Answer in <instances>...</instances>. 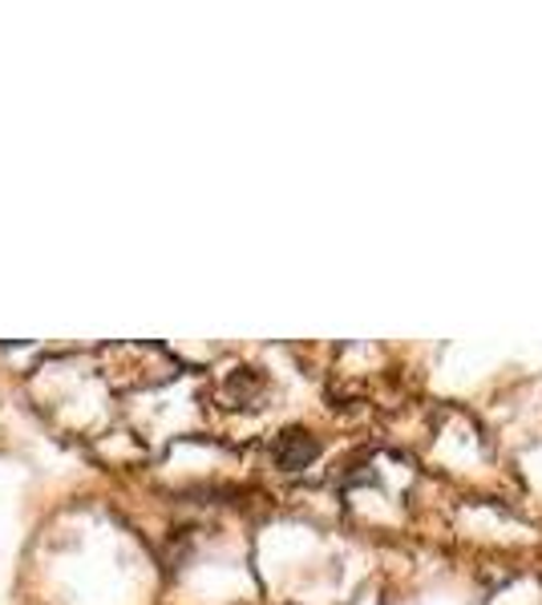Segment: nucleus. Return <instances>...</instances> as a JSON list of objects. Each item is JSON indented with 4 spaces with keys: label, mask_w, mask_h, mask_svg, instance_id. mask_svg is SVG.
Instances as JSON below:
<instances>
[{
    "label": "nucleus",
    "mask_w": 542,
    "mask_h": 605,
    "mask_svg": "<svg viewBox=\"0 0 542 605\" xmlns=\"http://www.w3.org/2000/svg\"><path fill=\"white\" fill-rule=\"evenodd\" d=\"M272 457H276L279 469L300 472L320 457V440H316L308 428H284V433L276 436V445H272Z\"/></svg>",
    "instance_id": "f257e3e1"
}]
</instances>
